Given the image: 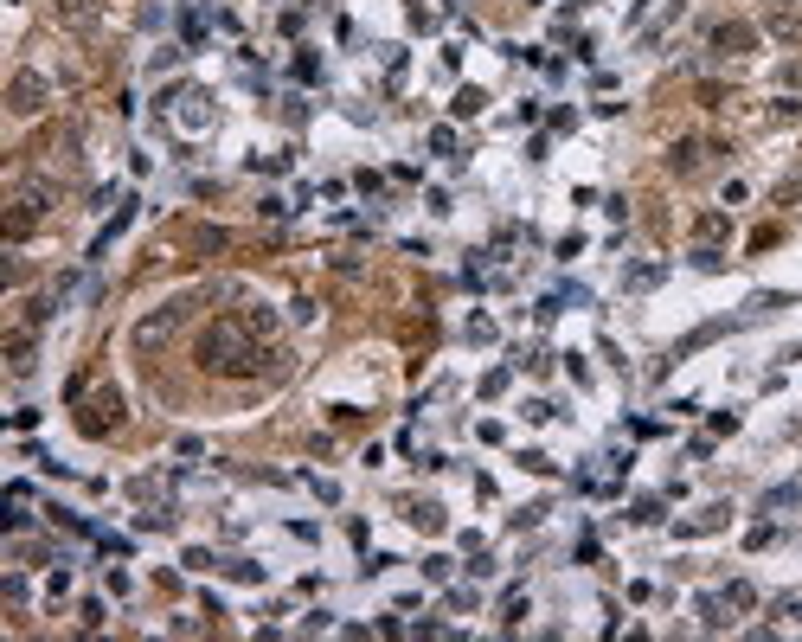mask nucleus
<instances>
[{"label": "nucleus", "mask_w": 802, "mask_h": 642, "mask_svg": "<svg viewBox=\"0 0 802 642\" xmlns=\"http://www.w3.org/2000/svg\"><path fill=\"white\" fill-rule=\"evenodd\" d=\"M283 354H263L251 341V321H212L199 334V366L212 372H257V366H276Z\"/></svg>", "instance_id": "f257e3e1"}, {"label": "nucleus", "mask_w": 802, "mask_h": 642, "mask_svg": "<svg viewBox=\"0 0 802 642\" xmlns=\"http://www.w3.org/2000/svg\"><path fill=\"white\" fill-rule=\"evenodd\" d=\"M7 97H13V110H19V116H39V110H45V77H39V71H19Z\"/></svg>", "instance_id": "f03ea898"}, {"label": "nucleus", "mask_w": 802, "mask_h": 642, "mask_svg": "<svg viewBox=\"0 0 802 642\" xmlns=\"http://www.w3.org/2000/svg\"><path fill=\"white\" fill-rule=\"evenodd\" d=\"M751 45H758V33H751L744 20H726V26H712V51H732V59H738V51H751Z\"/></svg>", "instance_id": "7ed1b4c3"}, {"label": "nucleus", "mask_w": 802, "mask_h": 642, "mask_svg": "<svg viewBox=\"0 0 802 642\" xmlns=\"http://www.w3.org/2000/svg\"><path fill=\"white\" fill-rule=\"evenodd\" d=\"M764 26H770V39H783V45H802V13H783V7H777V13L764 20Z\"/></svg>", "instance_id": "20e7f679"}, {"label": "nucleus", "mask_w": 802, "mask_h": 642, "mask_svg": "<svg viewBox=\"0 0 802 642\" xmlns=\"http://www.w3.org/2000/svg\"><path fill=\"white\" fill-rule=\"evenodd\" d=\"M7 366H13V372H33V341H26V334L7 341Z\"/></svg>", "instance_id": "39448f33"}, {"label": "nucleus", "mask_w": 802, "mask_h": 642, "mask_svg": "<svg viewBox=\"0 0 802 642\" xmlns=\"http://www.w3.org/2000/svg\"><path fill=\"white\" fill-rule=\"evenodd\" d=\"M667 168H674V174H693V168H700V142H681L674 154H667Z\"/></svg>", "instance_id": "423d86ee"}, {"label": "nucleus", "mask_w": 802, "mask_h": 642, "mask_svg": "<svg viewBox=\"0 0 802 642\" xmlns=\"http://www.w3.org/2000/svg\"><path fill=\"white\" fill-rule=\"evenodd\" d=\"M411 521H417L424 533H437V527H443V507H431V501H424V507H411Z\"/></svg>", "instance_id": "0eeeda50"}, {"label": "nucleus", "mask_w": 802, "mask_h": 642, "mask_svg": "<svg viewBox=\"0 0 802 642\" xmlns=\"http://www.w3.org/2000/svg\"><path fill=\"white\" fill-rule=\"evenodd\" d=\"M623 283H629V289H649V283H661V263H642V270H629Z\"/></svg>", "instance_id": "6e6552de"}]
</instances>
